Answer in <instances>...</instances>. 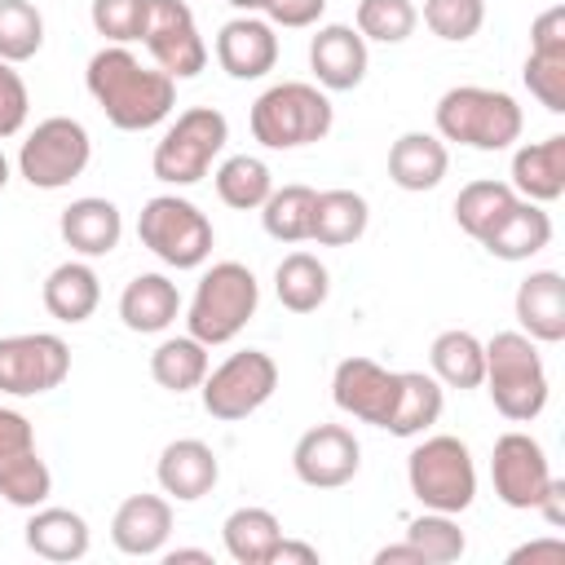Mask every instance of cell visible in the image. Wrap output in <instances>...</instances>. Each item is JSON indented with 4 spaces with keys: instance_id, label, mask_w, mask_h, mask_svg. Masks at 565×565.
<instances>
[{
    "instance_id": "44dd1931",
    "label": "cell",
    "mask_w": 565,
    "mask_h": 565,
    "mask_svg": "<svg viewBox=\"0 0 565 565\" xmlns=\"http://www.w3.org/2000/svg\"><path fill=\"white\" fill-rule=\"evenodd\" d=\"M57 234L62 243L84 256V260H97V256H110L124 238V212L110 203V199H97V194H84V199H71L57 216Z\"/></svg>"
},
{
    "instance_id": "8d00e7d4",
    "label": "cell",
    "mask_w": 565,
    "mask_h": 565,
    "mask_svg": "<svg viewBox=\"0 0 565 565\" xmlns=\"http://www.w3.org/2000/svg\"><path fill=\"white\" fill-rule=\"evenodd\" d=\"M516 199H521V194H516L508 181H494V177L468 181V185L455 194V225H459L468 238L481 243Z\"/></svg>"
},
{
    "instance_id": "603a6c76",
    "label": "cell",
    "mask_w": 565,
    "mask_h": 565,
    "mask_svg": "<svg viewBox=\"0 0 565 565\" xmlns=\"http://www.w3.org/2000/svg\"><path fill=\"white\" fill-rule=\"evenodd\" d=\"M516 331H525L539 344H561L565 340V278L556 269H534L516 287Z\"/></svg>"
},
{
    "instance_id": "ffe728a7",
    "label": "cell",
    "mask_w": 565,
    "mask_h": 565,
    "mask_svg": "<svg viewBox=\"0 0 565 565\" xmlns=\"http://www.w3.org/2000/svg\"><path fill=\"white\" fill-rule=\"evenodd\" d=\"M154 477H159V490L177 503H199L203 494L216 490L221 481V459L207 441L199 437H177L159 450V463H154Z\"/></svg>"
},
{
    "instance_id": "816d5d0a",
    "label": "cell",
    "mask_w": 565,
    "mask_h": 565,
    "mask_svg": "<svg viewBox=\"0 0 565 565\" xmlns=\"http://www.w3.org/2000/svg\"><path fill=\"white\" fill-rule=\"evenodd\" d=\"M230 9H238V13H265V4L269 0H225Z\"/></svg>"
},
{
    "instance_id": "f6af8a7d",
    "label": "cell",
    "mask_w": 565,
    "mask_h": 565,
    "mask_svg": "<svg viewBox=\"0 0 565 565\" xmlns=\"http://www.w3.org/2000/svg\"><path fill=\"white\" fill-rule=\"evenodd\" d=\"M322 13H327V0H269L265 4V22L269 26H287V31L313 26Z\"/></svg>"
},
{
    "instance_id": "484cf974",
    "label": "cell",
    "mask_w": 565,
    "mask_h": 565,
    "mask_svg": "<svg viewBox=\"0 0 565 565\" xmlns=\"http://www.w3.org/2000/svg\"><path fill=\"white\" fill-rule=\"evenodd\" d=\"M181 318V291L168 274H137L119 291V322L137 335H159Z\"/></svg>"
},
{
    "instance_id": "2e32d148",
    "label": "cell",
    "mask_w": 565,
    "mask_h": 565,
    "mask_svg": "<svg viewBox=\"0 0 565 565\" xmlns=\"http://www.w3.org/2000/svg\"><path fill=\"white\" fill-rule=\"evenodd\" d=\"M397 388H402V371L380 366L375 358H344L331 371V402L375 428H388L393 406H397Z\"/></svg>"
},
{
    "instance_id": "b9f144b4",
    "label": "cell",
    "mask_w": 565,
    "mask_h": 565,
    "mask_svg": "<svg viewBox=\"0 0 565 565\" xmlns=\"http://www.w3.org/2000/svg\"><path fill=\"white\" fill-rule=\"evenodd\" d=\"M88 18H93V31L106 44H132V40L146 35L150 0H93Z\"/></svg>"
},
{
    "instance_id": "836d02e7",
    "label": "cell",
    "mask_w": 565,
    "mask_h": 565,
    "mask_svg": "<svg viewBox=\"0 0 565 565\" xmlns=\"http://www.w3.org/2000/svg\"><path fill=\"white\" fill-rule=\"evenodd\" d=\"M446 406V388L433 371H402V388H397V406L388 419L393 437H424Z\"/></svg>"
},
{
    "instance_id": "ba28073f",
    "label": "cell",
    "mask_w": 565,
    "mask_h": 565,
    "mask_svg": "<svg viewBox=\"0 0 565 565\" xmlns=\"http://www.w3.org/2000/svg\"><path fill=\"white\" fill-rule=\"evenodd\" d=\"M137 238L150 256H159L168 269H199L212 256V221L181 194H154L141 203Z\"/></svg>"
},
{
    "instance_id": "9c48e42d",
    "label": "cell",
    "mask_w": 565,
    "mask_h": 565,
    "mask_svg": "<svg viewBox=\"0 0 565 565\" xmlns=\"http://www.w3.org/2000/svg\"><path fill=\"white\" fill-rule=\"evenodd\" d=\"M93 159V137L79 119L71 115H49L40 119L22 150H18V177L31 190H66L75 177H84Z\"/></svg>"
},
{
    "instance_id": "83f0119b",
    "label": "cell",
    "mask_w": 565,
    "mask_h": 565,
    "mask_svg": "<svg viewBox=\"0 0 565 565\" xmlns=\"http://www.w3.org/2000/svg\"><path fill=\"white\" fill-rule=\"evenodd\" d=\"M40 300L57 322H71V327L88 322L97 313V305H102V278L84 256L62 260V265L49 269L44 287H40Z\"/></svg>"
},
{
    "instance_id": "ac0fdd59",
    "label": "cell",
    "mask_w": 565,
    "mask_h": 565,
    "mask_svg": "<svg viewBox=\"0 0 565 565\" xmlns=\"http://www.w3.org/2000/svg\"><path fill=\"white\" fill-rule=\"evenodd\" d=\"M366 66H371V49L366 40L358 35V26H344V22H327L318 26V35L309 40V71L318 79V88L327 93H349L366 79Z\"/></svg>"
},
{
    "instance_id": "74e56055",
    "label": "cell",
    "mask_w": 565,
    "mask_h": 565,
    "mask_svg": "<svg viewBox=\"0 0 565 565\" xmlns=\"http://www.w3.org/2000/svg\"><path fill=\"white\" fill-rule=\"evenodd\" d=\"M313 199L318 190L313 185H274L269 199L260 203V225L274 243H305L309 238V225H313Z\"/></svg>"
},
{
    "instance_id": "7dc6e473",
    "label": "cell",
    "mask_w": 565,
    "mask_h": 565,
    "mask_svg": "<svg viewBox=\"0 0 565 565\" xmlns=\"http://www.w3.org/2000/svg\"><path fill=\"white\" fill-rule=\"evenodd\" d=\"M269 565H318V547L313 543H296V539L282 534L274 556H269Z\"/></svg>"
},
{
    "instance_id": "6da1fadb",
    "label": "cell",
    "mask_w": 565,
    "mask_h": 565,
    "mask_svg": "<svg viewBox=\"0 0 565 565\" xmlns=\"http://www.w3.org/2000/svg\"><path fill=\"white\" fill-rule=\"evenodd\" d=\"M84 88L119 132L159 128L177 106V79L146 66L128 44H102L84 66Z\"/></svg>"
},
{
    "instance_id": "f35d334b",
    "label": "cell",
    "mask_w": 565,
    "mask_h": 565,
    "mask_svg": "<svg viewBox=\"0 0 565 565\" xmlns=\"http://www.w3.org/2000/svg\"><path fill=\"white\" fill-rule=\"evenodd\" d=\"M406 543L424 556V565H450L468 552V539H463L459 521L450 512H428V508L406 525Z\"/></svg>"
},
{
    "instance_id": "f5cc1de1",
    "label": "cell",
    "mask_w": 565,
    "mask_h": 565,
    "mask_svg": "<svg viewBox=\"0 0 565 565\" xmlns=\"http://www.w3.org/2000/svg\"><path fill=\"white\" fill-rule=\"evenodd\" d=\"M9 185V159H4V150H0V190Z\"/></svg>"
},
{
    "instance_id": "d4e9b609",
    "label": "cell",
    "mask_w": 565,
    "mask_h": 565,
    "mask_svg": "<svg viewBox=\"0 0 565 565\" xmlns=\"http://www.w3.org/2000/svg\"><path fill=\"white\" fill-rule=\"evenodd\" d=\"M521 199L530 203H556L565 194V132H552L543 141H525L512 154V181Z\"/></svg>"
},
{
    "instance_id": "1f68e13d",
    "label": "cell",
    "mask_w": 565,
    "mask_h": 565,
    "mask_svg": "<svg viewBox=\"0 0 565 565\" xmlns=\"http://www.w3.org/2000/svg\"><path fill=\"white\" fill-rule=\"evenodd\" d=\"M278 539H282L278 516L269 508H256V503L234 508L221 525V543H225L230 561H238V565H269Z\"/></svg>"
},
{
    "instance_id": "d590c367",
    "label": "cell",
    "mask_w": 565,
    "mask_h": 565,
    "mask_svg": "<svg viewBox=\"0 0 565 565\" xmlns=\"http://www.w3.org/2000/svg\"><path fill=\"white\" fill-rule=\"evenodd\" d=\"M212 185H216V199L225 207H234V212H260V203L274 190V172L256 154H230L212 172Z\"/></svg>"
},
{
    "instance_id": "7c38bea8",
    "label": "cell",
    "mask_w": 565,
    "mask_h": 565,
    "mask_svg": "<svg viewBox=\"0 0 565 565\" xmlns=\"http://www.w3.org/2000/svg\"><path fill=\"white\" fill-rule=\"evenodd\" d=\"M53 494V472L35 450V428L22 411L0 406V499L13 508H40Z\"/></svg>"
},
{
    "instance_id": "7a4b0ae2",
    "label": "cell",
    "mask_w": 565,
    "mask_h": 565,
    "mask_svg": "<svg viewBox=\"0 0 565 565\" xmlns=\"http://www.w3.org/2000/svg\"><path fill=\"white\" fill-rule=\"evenodd\" d=\"M525 115L516 106L512 93L503 88H486V84H455L437 97L433 106V132L441 141H459L468 150H508L512 141H521Z\"/></svg>"
},
{
    "instance_id": "bcb514c9",
    "label": "cell",
    "mask_w": 565,
    "mask_h": 565,
    "mask_svg": "<svg viewBox=\"0 0 565 565\" xmlns=\"http://www.w3.org/2000/svg\"><path fill=\"white\" fill-rule=\"evenodd\" d=\"M534 512H543V521H547L552 530H561V525H565V481H561V477H552V481H547V490L539 494Z\"/></svg>"
},
{
    "instance_id": "8992f818",
    "label": "cell",
    "mask_w": 565,
    "mask_h": 565,
    "mask_svg": "<svg viewBox=\"0 0 565 565\" xmlns=\"http://www.w3.org/2000/svg\"><path fill=\"white\" fill-rule=\"evenodd\" d=\"M406 486L419 499V508L428 512H468L477 499V463L472 450L450 437V433H433L424 437L411 455H406Z\"/></svg>"
},
{
    "instance_id": "4fadbf2b",
    "label": "cell",
    "mask_w": 565,
    "mask_h": 565,
    "mask_svg": "<svg viewBox=\"0 0 565 565\" xmlns=\"http://www.w3.org/2000/svg\"><path fill=\"white\" fill-rule=\"evenodd\" d=\"M141 44L154 57V66L172 79H194L207 66V44L185 0H150V22Z\"/></svg>"
},
{
    "instance_id": "4316f807",
    "label": "cell",
    "mask_w": 565,
    "mask_h": 565,
    "mask_svg": "<svg viewBox=\"0 0 565 565\" xmlns=\"http://www.w3.org/2000/svg\"><path fill=\"white\" fill-rule=\"evenodd\" d=\"M26 547L40 556V561H53V565H71V561H84L88 547H93V530L79 512L71 508H31L26 516Z\"/></svg>"
},
{
    "instance_id": "277c9868",
    "label": "cell",
    "mask_w": 565,
    "mask_h": 565,
    "mask_svg": "<svg viewBox=\"0 0 565 565\" xmlns=\"http://www.w3.org/2000/svg\"><path fill=\"white\" fill-rule=\"evenodd\" d=\"M247 124L265 150H300L331 132L335 106H331L327 88L305 84V79H282V84H269L252 102Z\"/></svg>"
},
{
    "instance_id": "60d3db41",
    "label": "cell",
    "mask_w": 565,
    "mask_h": 565,
    "mask_svg": "<svg viewBox=\"0 0 565 565\" xmlns=\"http://www.w3.org/2000/svg\"><path fill=\"white\" fill-rule=\"evenodd\" d=\"M44 49V13L31 0H0V62H31Z\"/></svg>"
},
{
    "instance_id": "e575fe53",
    "label": "cell",
    "mask_w": 565,
    "mask_h": 565,
    "mask_svg": "<svg viewBox=\"0 0 565 565\" xmlns=\"http://www.w3.org/2000/svg\"><path fill=\"white\" fill-rule=\"evenodd\" d=\"M212 371V358H207V344L194 340L190 331L185 335H168L154 344L150 353V375L159 388L168 393H194L203 384V375Z\"/></svg>"
},
{
    "instance_id": "681fc988",
    "label": "cell",
    "mask_w": 565,
    "mask_h": 565,
    "mask_svg": "<svg viewBox=\"0 0 565 565\" xmlns=\"http://www.w3.org/2000/svg\"><path fill=\"white\" fill-rule=\"evenodd\" d=\"M375 565H424V556L402 539V543H388L375 552Z\"/></svg>"
},
{
    "instance_id": "ee69618b",
    "label": "cell",
    "mask_w": 565,
    "mask_h": 565,
    "mask_svg": "<svg viewBox=\"0 0 565 565\" xmlns=\"http://www.w3.org/2000/svg\"><path fill=\"white\" fill-rule=\"evenodd\" d=\"M26 115H31L26 79L18 75L13 62H0V141L4 137H18L26 128Z\"/></svg>"
},
{
    "instance_id": "f1b7e54d",
    "label": "cell",
    "mask_w": 565,
    "mask_h": 565,
    "mask_svg": "<svg viewBox=\"0 0 565 565\" xmlns=\"http://www.w3.org/2000/svg\"><path fill=\"white\" fill-rule=\"evenodd\" d=\"M552 243V216L543 212V203H530V199H516L499 225L481 238V247L494 256V260H530L539 256L543 247Z\"/></svg>"
},
{
    "instance_id": "ab89813d",
    "label": "cell",
    "mask_w": 565,
    "mask_h": 565,
    "mask_svg": "<svg viewBox=\"0 0 565 565\" xmlns=\"http://www.w3.org/2000/svg\"><path fill=\"white\" fill-rule=\"evenodd\" d=\"M353 26L358 35L371 44H402L415 35L419 26V9L411 0H358L353 9Z\"/></svg>"
},
{
    "instance_id": "5bb4252c",
    "label": "cell",
    "mask_w": 565,
    "mask_h": 565,
    "mask_svg": "<svg viewBox=\"0 0 565 565\" xmlns=\"http://www.w3.org/2000/svg\"><path fill=\"white\" fill-rule=\"evenodd\" d=\"M552 463H547V450L521 433V428H508L503 437H494V450H490V481H494V494L499 503L516 508V512H534L539 494L547 490L552 481Z\"/></svg>"
},
{
    "instance_id": "8fae6325",
    "label": "cell",
    "mask_w": 565,
    "mask_h": 565,
    "mask_svg": "<svg viewBox=\"0 0 565 565\" xmlns=\"http://www.w3.org/2000/svg\"><path fill=\"white\" fill-rule=\"evenodd\" d=\"M71 375V344L53 331L0 335V393L40 397Z\"/></svg>"
},
{
    "instance_id": "4dcf8cb0",
    "label": "cell",
    "mask_w": 565,
    "mask_h": 565,
    "mask_svg": "<svg viewBox=\"0 0 565 565\" xmlns=\"http://www.w3.org/2000/svg\"><path fill=\"white\" fill-rule=\"evenodd\" d=\"M428 366L433 375L441 380V388H481V375H486V344L463 331V327H450L441 331L433 344H428Z\"/></svg>"
},
{
    "instance_id": "30bf717a",
    "label": "cell",
    "mask_w": 565,
    "mask_h": 565,
    "mask_svg": "<svg viewBox=\"0 0 565 565\" xmlns=\"http://www.w3.org/2000/svg\"><path fill=\"white\" fill-rule=\"evenodd\" d=\"M278 388V362L265 349H238L221 366H212L199 384L203 411L221 424H238L256 415Z\"/></svg>"
},
{
    "instance_id": "f907efd6",
    "label": "cell",
    "mask_w": 565,
    "mask_h": 565,
    "mask_svg": "<svg viewBox=\"0 0 565 565\" xmlns=\"http://www.w3.org/2000/svg\"><path fill=\"white\" fill-rule=\"evenodd\" d=\"M159 556H163L168 565H177V561H199V565H212V552H203V547H172V552L163 547Z\"/></svg>"
},
{
    "instance_id": "7bdbcfd3",
    "label": "cell",
    "mask_w": 565,
    "mask_h": 565,
    "mask_svg": "<svg viewBox=\"0 0 565 565\" xmlns=\"http://www.w3.org/2000/svg\"><path fill=\"white\" fill-rule=\"evenodd\" d=\"M481 22H486V0H424V26L446 44L472 40Z\"/></svg>"
},
{
    "instance_id": "52a82bcc",
    "label": "cell",
    "mask_w": 565,
    "mask_h": 565,
    "mask_svg": "<svg viewBox=\"0 0 565 565\" xmlns=\"http://www.w3.org/2000/svg\"><path fill=\"white\" fill-rule=\"evenodd\" d=\"M225 141H230V119L216 106H190L154 141L150 172L163 185H177V190L181 185H199L212 172V163L225 150Z\"/></svg>"
},
{
    "instance_id": "e0dca14e",
    "label": "cell",
    "mask_w": 565,
    "mask_h": 565,
    "mask_svg": "<svg viewBox=\"0 0 565 565\" xmlns=\"http://www.w3.org/2000/svg\"><path fill=\"white\" fill-rule=\"evenodd\" d=\"M525 88L530 97L552 110L565 115V4H552L534 18L530 26V57H525Z\"/></svg>"
},
{
    "instance_id": "cb8c5ba5",
    "label": "cell",
    "mask_w": 565,
    "mask_h": 565,
    "mask_svg": "<svg viewBox=\"0 0 565 565\" xmlns=\"http://www.w3.org/2000/svg\"><path fill=\"white\" fill-rule=\"evenodd\" d=\"M450 168V150L437 132H424V128H411L402 132L393 146H388V181L406 194H424V190H437L441 177Z\"/></svg>"
},
{
    "instance_id": "5b68a950",
    "label": "cell",
    "mask_w": 565,
    "mask_h": 565,
    "mask_svg": "<svg viewBox=\"0 0 565 565\" xmlns=\"http://www.w3.org/2000/svg\"><path fill=\"white\" fill-rule=\"evenodd\" d=\"M260 305V282L243 260H216L212 269H203L190 305H185V331L194 340H203L207 349L230 344Z\"/></svg>"
},
{
    "instance_id": "d6a6232c",
    "label": "cell",
    "mask_w": 565,
    "mask_h": 565,
    "mask_svg": "<svg viewBox=\"0 0 565 565\" xmlns=\"http://www.w3.org/2000/svg\"><path fill=\"white\" fill-rule=\"evenodd\" d=\"M274 296L287 313H313L331 296V274L313 252H291L274 269Z\"/></svg>"
},
{
    "instance_id": "9a60e30c",
    "label": "cell",
    "mask_w": 565,
    "mask_h": 565,
    "mask_svg": "<svg viewBox=\"0 0 565 565\" xmlns=\"http://www.w3.org/2000/svg\"><path fill=\"white\" fill-rule=\"evenodd\" d=\"M358 468H362V446L344 424H313L291 446V472L309 490H340L358 477Z\"/></svg>"
},
{
    "instance_id": "3957f363",
    "label": "cell",
    "mask_w": 565,
    "mask_h": 565,
    "mask_svg": "<svg viewBox=\"0 0 565 565\" xmlns=\"http://www.w3.org/2000/svg\"><path fill=\"white\" fill-rule=\"evenodd\" d=\"M494 411L512 424H530L547 406V366L539 353V340L525 331H494L486 340V375H481Z\"/></svg>"
},
{
    "instance_id": "f546056e",
    "label": "cell",
    "mask_w": 565,
    "mask_h": 565,
    "mask_svg": "<svg viewBox=\"0 0 565 565\" xmlns=\"http://www.w3.org/2000/svg\"><path fill=\"white\" fill-rule=\"evenodd\" d=\"M366 225H371V207L358 190H318L313 225H309V238L318 247H349L366 234Z\"/></svg>"
},
{
    "instance_id": "7402d4cb",
    "label": "cell",
    "mask_w": 565,
    "mask_h": 565,
    "mask_svg": "<svg viewBox=\"0 0 565 565\" xmlns=\"http://www.w3.org/2000/svg\"><path fill=\"white\" fill-rule=\"evenodd\" d=\"M172 534V499L168 494H128L110 516V543L124 556H159Z\"/></svg>"
},
{
    "instance_id": "c3c4849f",
    "label": "cell",
    "mask_w": 565,
    "mask_h": 565,
    "mask_svg": "<svg viewBox=\"0 0 565 565\" xmlns=\"http://www.w3.org/2000/svg\"><path fill=\"white\" fill-rule=\"evenodd\" d=\"M508 561H565V539H534V543H521Z\"/></svg>"
},
{
    "instance_id": "d6986e66",
    "label": "cell",
    "mask_w": 565,
    "mask_h": 565,
    "mask_svg": "<svg viewBox=\"0 0 565 565\" xmlns=\"http://www.w3.org/2000/svg\"><path fill=\"white\" fill-rule=\"evenodd\" d=\"M212 53L230 79H260L278 62V35L260 13H238L216 31Z\"/></svg>"
}]
</instances>
